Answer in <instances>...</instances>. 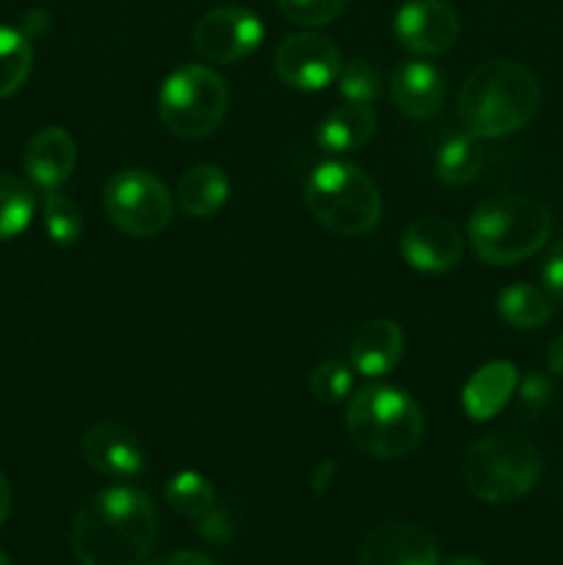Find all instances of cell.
I'll return each instance as SVG.
<instances>
[{
	"mask_svg": "<svg viewBox=\"0 0 563 565\" xmlns=\"http://www.w3.org/2000/svg\"><path fill=\"white\" fill-rule=\"evenodd\" d=\"M390 94L408 119H431L445 103V77L425 61H408L392 77Z\"/></svg>",
	"mask_w": 563,
	"mask_h": 565,
	"instance_id": "2e32d148",
	"label": "cell"
},
{
	"mask_svg": "<svg viewBox=\"0 0 563 565\" xmlns=\"http://www.w3.org/2000/svg\"><path fill=\"white\" fill-rule=\"evenodd\" d=\"M541 287H544L550 301L563 303V237L552 246L544 265H541Z\"/></svg>",
	"mask_w": 563,
	"mask_h": 565,
	"instance_id": "4dcf8cb0",
	"label": "cell"
},
{
	"mask_svg": "<svg viewBox=\"0 0 563 565\" xmlns=\"http://www.w3.org/2000/svg\"><path fill=\"white\" fill-rule=\"evenodd\" d=\"M375 110L364 103H348L331 110L318 125V147L331 154L357 152L359 147L373 138L375 132Z\"/></svg>",
	"mask_w": 563,
	"mask_h": 565,
	"instance_id": "d6986e66",
	"label": "cell"
},
{
	"mask_svg": "<svg viewBox=\"0 0 563 565\" xmlns=\"http://www.w3.org/2000/svg\"><path fill=\"white\" fill-rule=\"evenodd\" d=\"M25 163L28 177L42 191H59L66 180L72 177L77 163V147L75 138L64 130V127H42L33 132L31 141L25 147Z\"/></svg>",
	"mask_w": 563,
	"mask_h": 565,
	"instance_id": "9a60e30c",
	"label": "cell"
},
{
	"mask_svg": "<svg viewBox=\"0 0 563 565\" xmlns=\"http://www.w3.org/2000/svg\"><path fill=\"white\" fill-rule=\"evenodd\" d=\"M287 22L301 28H320L346 11L348 0H276Z\"/></svg>",
	"mask_w": 563,
	"mask_h": 565,
	"instance_id": "4316f807",
	"label": "cell"
},
{
	"mask_svg": "<svg viewBox=\"0 0 563 565\" xmlns=\"http://www.w3.org/2000/svg\"><path fill=\"white\" fill-rule=\"evenodd\" d=\"M337 86L340 94L348 103H373L381 92V77L379 70L368 61H351L348 66H342L340 77H337Z\"/></svg>",
	"mask_w": 563,
	"mask_h": 565,
	"instance_id": "f1b7e54d",
	"label": "cell"
},
{
	"mask_svg": "<svg viewBox=\"0 0 563 565\" xmlns=\"http://www.w3.org/2000/svg\"><path fill=\"white\" fill-rule=\"evenodd\" d=\"M36 199L33 191L14 174L0 171V241H11L20 235L33 218Z\"/></svg>",
	"mask_w": 563,
	"mask_h": 565,
	"instance_id": "cb8c5ba5",
	"label": "cell"
},
{
	"mask_svg": "<svg viewBox=\"0 0 563 565\" xmlns=\"http://www.w3.org/2000/svg\"><path fill=\"white\" fill-rule=\"evenodd\" d=\"M546 367H550V373L563 375V334H557L546 348Z\"/></svg>",
	"mask_w": 563,
	"mask_h": 565,
	"instance_id": "e575fe53",
	"label": "cell"
},
{
	"mask_svg": "<svg viewBox=\"0 0 563 565\" xmlns=\"http://www.w3.org/2000/svg\"><path fill=\"white\" fill-rule=\"evenodd\" d=\"M83 461L105 478H138L147 469V450L132 430L119 423H97L81 439Z\"/></svg>",
	"mask_w": 563,
	"mask_h": 565,
	"instance_id": "4fadbf2b",
	"label": "cell"
},
{
	"mask_svg": "<svg viewBox=\"0 0 563 565\" xmlns=\"http://www.w3.org/2000/svg\"><path fill=\"white\" fill-rule=\"evenodd\" d=\"M445 565H486V563L478 561V557H472V555H458V557H453V561H447Z\"/></svg>",
	"mask_w": 563,
	"mask_h": 565,
	"instance_id": "74e56055",
	"label": "cell"
},
{
	"mask_svg": "<svg viewBox=\"0 0 563 565\" xmlns=\"http://www.w3.org/2000/svg\"><path fill=\"white\" fill-rule=\"evenodd\" d=\"M403 259L423 274H447L461 263L464 237L442 215H419L401 235Z\"/></svg>",
	"mask_w": 563,
	"mask_h": 565,
	"instance_id": "8fae6325",
	"label": "cell"
},
{
	"mask_svg": "<svg viewBox=\"0 0 563 565\" xmlns=\"http://www.w3.org/2000/svg\"><path fill=\"white\" fill-rule=\"evenodd\" d=\"M166 502L185 519H202L215 508V491L199 472H180L166 486Z\"/></svg>",
	"mask_w": 563,
	"mask_h": 565,
	"instance_id": "d4e9b609",
	"label": "cell"
},
{
	"mask_svg": "<svg viewBox=\"0 0 563 565\" xmlns=\"http://www.w3.org/2000/svg\"><path fill=\"white\" fill-rule=\"evenodd\" d=\"M44 230H47L50 241L59 243V246L77 243L83 232V215L75 199L61 191H47V196H44Z\"/></svg>",
	"mask_w": 563,
	"mask_h": 565,
	"instance_id": "484cf974",
	"label": "cell"
},
{
	"mask_svg": "<svg viewBox=\"0 0 563 565\" xmlns=\"http://www.w3.org/2000/svg\"><path fill=\"white\" fill-rule=\"evenodd\" d=\"M359 565H439V550L419 524L384 522L362 541Z\"/></svg>",
	"mask_w": 563,
	"mask_h": 565,
	"instance_id": "5bb4252c",
	"label": "cell"
},
{
	"mask_svg": "<svg viewBox=\"0 0 563 565\" xmlns=\"http://www.w3.org/2000/svg\"><path fill=\"white\" fill-rule=\"evenodd\" d=\"M334 472H337V463L331 461V458H326V461H320V467H318V472L312 475V489L318 491H326L329 489V483H331V478H334Z\"/></svg>",
	"mask_w": 563,
	"mask_h": 565,
	"instance_id": "d590c367",
	"label": "cell"
},
{
	"mask_svg": "<svg viewBox=\"0 0 563 565\" xmlns=\"http://www.w3.org/2000/svg\"><path fill=\"white\" fill-rule=\"evenodd\" d=\"M541 475L539 450L524 436L500 430L475 441L464 458V480L472 497L508 505L530 494Z\"/></svg>",
	"mask_w": 563,
	"mask_h": 565,
	"instance_id": "8992f818",
	"label": "cell"
},
{
	"mask_svg": "<svg viewBox=\"0 0 563 565\" xmlns=\"http://www.w3.org/2000/svg\"><path fill=\"white\" fill-rule=\"evenodd\" d=\"M193 50L213 64H237L263 42V22L241 6H221L193 25Z\"/></svg>",
	"mask_w": 563,
	"mask_h": 565,
	"instance_id": "9c48e42d",
	"label": "cell"
},
{
	"mask_svg": "<svg viewBox=\"0 0 563 565\" xmlns=\"http://www.w3.org/2000/svg\"><path fill=\"white\" fill-rule=\"evenodd\" d=\"M351 386L353 375L342 362H320L309 375V392L315 395V401L326 403V406L346 401Z\"/></svg>",
	"mask_w": 563,
	"mask_h": 565,
	"instance_id": "83f0119b",
	"label": "cell"
},
{
	"mask_svg": "<svg viewBox=\"0 0 563 565\" xmlns=\"http://www.w3.org/2000/svg\"><path fill=\"white\" fill-rule=\"evenodd\" d=\"M517 386V364L502 362V359L484 364V367L475 370V373L469 375L467 384H464V412H467L469 419H475V423H486V419H491L495 414H500L502 408H506V403L511 401Z\"/></svg>",
	"mask_w": 563,
	"mask_h": 565,
	"instance_id": "e0dca14e",
	"label": "cell"
},
{
	"mask_svg": "<svg viewBox=\"0 0 563 565\" xmlns=\"http://www.w3.org/2000/svg\"><path fill=\"white\" fill-rule=\"evenodd\" d=\"M497 312L517 329H539L550 320L552 301L533 285H511L497 296Z\"/></svg>",
	"mask_w": 563,
	"mask_h": 565,
	"instance_id": "7402d4cb",
	"label": "cell"
},
{
	"mask_svg": "<svg viewBox=\"0 0 563 565\" xmlns=\"http://www.w3.org/2000/svg\"><path fill=\"white\" fill-rule=\"evenodd\" d=\"M226 199H230V180L219 166H191L177 182V202L191 218H213Z\"/></svg>",
	"mask_w": 563,
	"mask_h": 565,
	"instance_id": "ffe728a7",
	"label": "cell"
},
{
	"mask_svg": "<svg viewBox=\"0 0 563 565\" xmlns=\"http://www.w3.org/2000/svg\"><path fill=\"white\" fill-rule=\"evenodd\" d=\"M158 530L155 502L144 491L114 486L83 502L70 541L81 565H144Z\"/></svg>",
	"mask_w": 563,
	"mask_h": 565,
	"instance_id": "6da1fadb",
	"label": "cell"
},
{
	"mask_svg": "<svg viewBox=\"0 0 563 565\" xmlns=\"http://www.w3.org/2000/svg\"><path fill=\"white\" fill-rule=\"evenodd\" d=\"M144 565H215V561L213 557L204 555V552H196V550H174V552H166V555L155 557V561H149Z\"/></svg>",
	"mask_w": 563,
	"mask_h": 565,
	"instance_id": "d6a6232c",
	"label": "cell"
},
{
	"mask_svg": "<svg viewBox=\"0 0 563 565\" xmlns=\"http://www.w3.org/2000/svg\"><path fill=\"white\" fill-rule=\"evenodd\" d=\"M9 513H11V486L9 480H6V475L0 472V527L6 524Z\"/></svg>",
	"mask_w": 563,
	"mask_h": 565,
	"instance_id": "8d00e7d4",
	"label": "cell"
},
{
	"mask_svg": "<svg viewBox=\"0 0 563 565\" xmlns=\"http://www.w3.org/2000/svg\"><path fill=\"white\" fill-rule=\"evenodd\" d=\"M230 108V88L224 77L202 64H188L171 72L158 97V114L166 130L182 141H199L219 130Z\"/></svg>",
	"mask_w": 563,
	"mask_h": 565,
	"instance_id": "52a82bcc",
	"label": "cell"
},
{
	"mask_svg": "<svg viewBox=\"0 0 563 565\" xmlns=\"http://www.w3.org/2000/svg\"><path fill=\"white\" fill-rule=\"evenodd\" d=\"M539 77L508 58L475 66L458 94V116L475 138H502L522 130L539 114Z\"/></svg>",
	"mask_w": 563,
	"mask_h": 565,
	"instance_id": "7a4b0ae2",
	"label": "cell"
},
{
	"mask_svg": "<svg viewBox=\"0 0 563 565\" xmlns=\"http://www.w3.org/2000/svg\"><path fill=\"white\" fill-rule=\"evenodd\" d=\"M346 428L359 450L395 461L423 441L425 417L419 403L397 386H364L348 403Z\"/></svg>",
	"mask_w": 563,
	"mask_h": 565,
	"instance_id": "277c9868",
	"label": "cell"
},
{
	"mask_svg": "<svg viewBox=\"0 0 563 565\" xmlns=\"http://www.w3.org/2000/svg\"><path fill=\"white\" fill-rule=\"evenodd\" d=\"M0 565H11L9 557H6V552H0Z\"/></svg>",
	"mask_w": 563,
	"mask_h": 565,
	"instance_id": "f35d334b",
	"label": "cell"
},
{
	"mask_svg": "<svg viewBox=\"0 0 563 565\" xmlns=\"http://www.w3.org/2000/svg\"><path fill=\"white\" fill-rule=\"evenodd\" d=\"M103 204L119 232L155 237L174 218V202L163 182L144 169L116 171L103 188Z\"/></svg>",
	"mask_w": 563,
	"mask_h": 565,
	"instance_id": "ba28073f",
	"label": "cell"
},
{
	"mask_svg": "<svg viewBox=\"0 0 563 565\" xmlns=\"http://www.w3.org/2000/svg\"><path fill=\"white\" fill-rule=\"evenodd\" d=\"M403 331L395 320H368L362 329L353 334L351 342V364L362 375L379 379L386 375L392 367H397L403 356Z\"/></svg>",
	"mask_w": 563,
	"mask_h": 565,
	"instance_id": "ac0fdd59",
	"label": "cell"
},
{
	"mask_svg": "<svg viewBox=\"0 0 563 565\" xmlns=\"http://www.w3.org/2000/svg\"><path fill=\"white\" fill-rule=\"evenodd\" d=\"M304 204L309 215L342 237L368 235L381 218V193L359 166L329 160L304 182Z\"/></svg>",
	"mask_w": 563,
	"mask_h": 565,
	"instance_id": "5b68a950",
	"label": "cell"
},
{
	"mask_svg": "<svg viewBox=\"0 0 563 565\" xmlns=\"http://www.w3.org/2000/svg\"><path fill=\"white\" fill-rule=\"evenodd\" d=\"M47 28H50V17H47V11H42V9L28 11L25 20H22V33H25L28 39L42 36V33L47 31Z\"/></svg>",
	"mask_w": 563,
	"mask_h": 565,
	"instance_id": "836d02e7",
	"label": "cell"
},
{
	"mask_svg": "<svg viewBox=\"0 0 563 565\" xmlns=\"http://www.w3.org/2000/svg\"><path fill=\"white\" fill-rule=\"evenodd\" d=\"M461 22L442 0H412L395 14V36L408 53L439 55L456 44Z\"/></svg>",
	"mask_w": 563,
	"mask_h": 565,
	"instance_id": "7c38bea8",
	"label": "cell"
},
{
	"mask_svg": "<svg viewBox=\"0 0 563 565\" xmlns=\"http://www.w3.org/2000/svg\"><path fill=\"white\" fill-rule=\"evenodd\" d=\"M480 169H484V149H480V138H475L472 132L453 136L436 152V177L450 188L469 185L480 174Z\"/></svg>",
	"mask_w": 563,
	"mask_h": 565,
	"instance_id": "44dd1931",
	"label": "cell"
},
{
	"mask_svg": "<svg viewBox=\"0 0 563 565\" xmlns=\"http://www.w3.org/2000/svg\"><path fill=\"white\" fill-rule=\"evenodd\" d=\"M550 397H552V381L546 379V375L541 373L524 375V381L519 384V406H522V412L528 414V417L539 414L541 408L550 403Z\"/></svg>",
	"mask_w": 563,
	"mask_h": 565,
	"instance_id": "f546056e",
	"label": "cell"
},
{
	"mask_svg": "<svg viewBox=\"0 0 563 565\" xmlns=\"http://www.w3.org/2000/svg\"><path fill=\"white\" fill-rule=\"evenodd\" d=\"M33 66L31 39L22 31L0 25V99L11 97L25 86Z\"/></svg>",
	"mask_w": 563,
	"mask_h": 565,
	"instance_id": "603a6c76",
	"label": "cell"
},
{
	"mask_svg": "<svg viewBox=\"0 0 563 565\" xmlns=\"http://www.w3.org/2000/svg\"><path fill=\"white\" fill-rule=\"evenodd\" d=\"M552 232V215L539 199L502 193L480 202L469 215V241L489 265H517L541 252Z\"/></svg>",
	"mask_w": 563,
	"mask_h": 565,
	"instance_id": "3957f363",
	"label": "cell"
},
{
	"mask_svg": "<svg viewBox=\"0 0 563 565\" xmlns=\"http://www.w3.org/2000/svg\"><path fill=\"white\" fill-rule=\"evenodd\" d=\"M196 522H199V533L210 541H226L232 535L230 519H226V513L219 511V508H213L210 513H204V516L196 519Z\"/></svg>",
	"mask_w": 563,
	"mask_h": 565,
	"instance_id": "1f68e13d",
	"label": "cell"
},
{
	"mask_svg": "<svg viewBox=\"0 0 563 565\" xmlns=\"http://www.w3.org/2000/svg\"><path fill=\"white\" fill-rule=\"evenodd\" d=\"M274 70L276 77L296 92H320L340 77L342 55L329 36L312 31L293 33L276 47Z\"/></svg>",
	"mask_w": 563,
	"mask_h": 565,
	"instance_id": "30bf717a",
	"label": "cell"
}]
</instances>
